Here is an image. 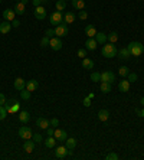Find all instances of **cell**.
Returning a JSON list of instances; mask_svg holds the SVG:
<instances>
[{
    "instance_id": "obj_1",
    "label": "cell",
    "mask_w": 144,
    "mask_h": 160,
    "mask_svg": "<svg viewBox=\"0 0 144 160\" xmlns=\"http://www.w3.org/2000/svg\"><path fill=\"white\" fill-rule=\"evenodd\" d=\"M101 53L105 58H115L117 53H118V49L114 46V43H104V46L101 49Z\"/></svg>"
},
{
    "instance_id": "obj_2",
    "label": "cell",
    "mask_w": 144,
    "mask_h": 160,
    "mask_svg": "<svg viewBox=\"0 0 144 160\" xmlns=\"http://www.w3.org/2000/svg\"><path fill=\"white\" fill-rule=\"evenodd\" d=\"M127 48H128L131 57H140L144 52V45L140 42H130V45Z\"/></svg>"
},
{
    "instance_id": "obj_3",
    "label": "cell",
    "mask_w": 144,
    "mask_h": 160,
    "mask_svg": "<svg viewBox=\"0 0 144 160\" xmlns=\"http://www.w3.org/2000/svg\"><path fill=\"white\" fill-rule=\"evenodd\" d=\"M68 32H69V28H68V25L65 22H62L61 25H58L56 28H55V35H56L58 38H63V36H66Z\"/></svg>"
},
{
    "instance_id": "obj_4",
    "label": "cell",
    "mask_w": 144,
    "mask_h": 160,
    "mask_svg": "<svg viewBox=\"0 0 144 160\" xmlns=\"http://www.w3.org/2000/svg\"><path fill=\"white\" fill-rule=\"evenodd\" d=\"M49 20H51V23H52L53 26H58V25H61L63 22V14L56 10V12H53V13L51 14Z\"/></svg>"
},
{
    "instance_id": "obj_5",
    "label": "cell",
    "mask_w": 144,
    "mask_h": 160,
    "mask_svg": "<svg viewBox=\"0 0 144 160\" xmlns=\"http://www.w3.org/2000/svg\"><path fill=\"white\" fill-rule=\"evenodd\" d=\"M17 134H19L20 139H25V140H29V139H32V136H33L30 127H26V126H25V127H20Z\"/></svg>"
},
{
    "instance_id": "obj_6",
    "label": "cell",
    "mask_w": 144,
    "mask_h": 160,
    "mask_svg": "<svg viewBox=\"0 0 144 160\" xmlns=\"http://www.w3.org/2000/svg\"><path fill=\"white\" fill-rule=\"evenodd\" d=\"M49 46H51V49H52V51H61V48H62L63 45H62V41H61V38L53 36V38H51V41H49Z\"/></svg>"
},
{
    "instance_id": "obj_7",
    "label": "cell",
    "mask_w": 144,
    "mask_h": 160,
    "mask_svg": "<svg viewBox=\"0 0 144 160\" xmlns=\"http://www.w3.org/2000/svg\"><path fill=\"white\" fill-rule=\"evenodd\" d=\"M114 81H115L114 72H111V71H104V72H101V82H110V84H112Z\"/></svg>"
},
{
    "instance_id": "obj_8",
    "label": "cell",
    "mask_w": 144,
    "mask_h": 160,
    "mask_svg": "<svg viewBox=\"0 0 144 160\" xmlns=\"http://www.w3.org/2000/svg\"><path fill=\"white\" fill-rule=\"evenodd\" d=\"M69 153V150L66 149V146H58L55 149V156H56L58 159H65Z\"/></svg>"
},
{
    "instance_id": "obj_9",
    "label": "cell",
    "mask_w": 144,
    "mask_h": 160,
    "mask_svg": "<svg viewBox=\"0 0 144 160\" xmlns=\"http://www.w3.org/2000/svg\"><path fill=\"white\" fill-rule=\"evenodd\" d=\"M53 137L56 139V141H65L68 139V134L65 130H61V128H55V133H53Z\"/></svg>"
},
{
    "instance_id": "obj_10",
    "label": "cell",
    "mask_w": 144,
    "mask_h": 160,
    "mask_svg": "<svg viewBox=\"0 0 144 160\" xmlns=\"http://www.w3.org/2000/svg\"><path fill=\"white\" fill-rule=\"evenodd\" d=\"M33 14H35V18H36V19L43 20L45 18H46V9H45L43 6H38V7H35Z\"/></svg>"
},
{
    "instance_id": "obj_11",
    "label": "cell",
    "mask_w": 144,
    "mask_h": 160,
    "mask_svg": "<svg viewBox=\"0 0 144 160\" xmlns=\"http://www.w3.org/2000/svg\"><path fill=\"white\" fill-rule=\"evenodd\" d=\"M36 126H38L39 128H42V130H46L48 127H51V123H49L48 118L39 117L38 120H36Z\"/></svg>"
},
{
    "instance_id": "obj_12",
    "label": "cell",
    "mask_w": 144,
    "mask_h": 160,
    "mask_svg": "<svg viewBox=\"0 0 144 160\" xmlns=\"http://www.w3.org/2000/svg\"><path fill=\"white\" fill-rule=\"evenodd\" d=\"M117 55H118V58H120V59H123V61H128L130 57H131V53H130L128 48H121Z\"/></svg>"
},
{
    "instance_id": "obj_13",
    "label": "cell",
    "mask_w": 144,
    "mask_h": 160,
    "mask_svg": "<svg viewBox=\"0 0 144 160\" xmlns=\"http://www.w3.org/2000/svg\"><path fill=\"white\" fill-rule=\"evenodd\" d=\"M35 143L32 139H29V140H25V144H23V149H25V151L26 153H32V151L35 150Z\"/></svg>"
},
{
    "instance_id": "obj_14",
    "label": "cell",
    "mask_w": 144,
    "mask_h": 160,
    "mask_svg": "<svg viewBox=\"0 0 144 160\" xmlns=\"http://www.w3.org/2000/svg\"><path fill=\"white\" fill-rule=\"evenodd\" d=\"M97 45H98V43H97L95 38H88V39H86V42H85L86 51H95Z\"/></svg>"
},
{
    "instance_id": "obj_15",
    "label": "cell",
    "mask_w": 144,
    "mask_h": 160,
    "mask_svg": "<svg viewBox=\"0 0 144 160\" xmlns=\"http://www.w3.org/2000/svg\"><path fill=\"white\" fill-rule=\"evenodd\" d=\"M14 10L13 9H6L5 12H3V19L7 20V22H13L14 20Z\"/></svg>"
},
{
    "instance_id": "obj_16",
    "label": "cell",
    "mask_w": 144,
    "mask_h": 160,
    "mask_svg": "<svg viewBox=\"0 0 144 160\" xmlns=\"http://www.w3.org/2000/svg\"><path fill=\"white\" fill-rule=\"evenodd\" d=\"M26 88V81L23 80V78H16L14 80V90L17 91H22Z\"/></svg>"
},
{
    "instance_id": "obj_17",
    "label": "cell",
    "mask_w": 144,
    "mask_h": 160,
    "mask_svg": "<svg viewBox=\"0 0 144 160\" xmlns=\"http://www.w3.org/2000/svg\"><path fill=\"white\" fill-rule=\"evenodd\" d=\"M10 29H12V23L7 22V20H5V22H2V23H0V33H2V35L9 33Z\"/></svg>"
},
{
    "instance_id": "obj_18",
    "label": "cell",
    "mask_w": 144,
    "mask_h": 160,
    "mask_svg": "<svg viewBox=\"0 0 144 160\" xmlns=\"http://www.w3.org/2000/svg\"><path fill=\"white\" fill-rule=\"evenodd\" d=\"M85 35L88 36V38H95V35H97L95 26H92V25H86L85 26Z\"/></svg>"
},
{
    "instance_id": "obj_19",
    "label": "cell",
    "mask_w": 144,
    "mask_h": 160,
    "mask_svg": "<svg viewBox=\"0 0 144 160\" xmlns=\"http://www.w3.org/2000/svg\"><path fill=\"white\" fill-rule=\"evenodd\" d=\"M25 12H26V5H23L22 2H16V5H14V13L23 14Z\"/></svg>"
},
{
    "instance_id": "obj_20",
    "label": "cell",
    "mask_w": 144,
    "mask_h": 160,
    "mask_svg": "<svg viewBox=\"0 0 144 160\" xmlns=\"http://www.w3.org/2000/svg\"><path fill=\"white\" fill-rule=\"evenodd\" d=\"M118 90L120 92H128L130 91V81H120L118 82Z\"/></svg>"
},
{
    "instance_id": "obj_21",
    "label": "cell",
    "mask_w": 144,
    "mask_h": 160,
    "mask_svg": "<svg viewBox=\"0 0 144 160\" xmlns=\"http://www.w3.org/2000/svg\"><path fill=\"white\" fill-rule=\"evenodd\" d=\"M38 81L36 80H30V81H28L26 82V90L28 91H30V92H33V91H36L38 90Z\"/></svg>"
},
{
    "instance_id": "obj_22",
    "label": "cell",
    "mask_w": 144,
    "mask_h": 160,
    "mask_svg": "<svg viewBox=\"0 0 144 160\" xmlns=\"http://www.w3.org/2000/svg\"><path fill=\"white\" fill-rule=\"evenodd\" d=\"M72 7L77 10L85 9V0H72Z\"/></svg>"
},
{
    "instance_id": "obj_23",
    "label": "cell",
    "mask_w": 144,
    "mask_h": 160,
    "mask_svg": "<svg viewBox=\"0 0 144 160\" xmlns=\"http://www.w3.org/2000/svg\"><path fill=\"white\" fill-rule=\"evenodd\" d=\"M95 41H97V43H100V45H104V43H107V35H105L104 32H97Z\"/></svg>"
},
{
    "instance_id": "obj_24",
    "label": "cell",
    "mask_w": 144,
    "mask_h": 160,
    "mask_svg": "<svg viewBox=\"0 0 144 160\" xmlns=\"http://www.w3.org/2000/svg\"><path fill=\"white\" fill-rule=\"evenodd\" d=\"M63 22L66 25H71L75 22V14L72 13V12H66V13L63 14Z\"/></svg>"
},
{
    "instance_id": "obj_25",
    "label": "cell",
    "mask_w": 144,
    "mask_h": 160,
    "mask_svg": "<svg viewBox=\"0 0 144 160\" xmlns=\"http://www.w3.org/2000/svg\"><path fill=\"white\" fill-rule=\"evenodd\" d=\"M65 146H66L68 150H74V149L77 147V139H74V137L66 139V140H65Z\"/></svg>"
},
{
    "instance_id": "obj_26",
    "label": "cell",
    "mask_w": 144,
    "mask_h": 160,
    "mask_svg": "<svg viewBox=\"0 0 144 160\" xmlns=\"http://www.w3.org/2000/svg\"><path fill=\"white\" fill-rule=\"evenodd\" d=\"M82 66L84 69H94V61L89 58H84L82 59Z\"/></svg>"
},
{
    "instance_id": "obj_27",
    "label": "cell",
    "mask_w": 144,
    "mask_h": 160,
    "mask_svg": "<svg viewBox=\"0 0 144 160\" xmlns=\"http://www.w3.org/2000/svg\"><path fill=\"white\" fill-rule=\"evenodd\" d=\"M108 118H110L108 110H100V111H98V120H100V121H107Z\"/></svg>"
},
{
    "instance_id": "obj_28",
    "label": "cell",
    "mask_w": 144,
    "mask_h": 160,
    "mask_svg": "<svg viewBox=\"0 0 144 160\" xmlns=\"http://www.w3.org/2000/svg\"><path fill=\"white\" fill-rule=\"evenodd\" d=\"M55 144H56V139L53 136H48V139H45V146L48 147V149L55 147Z\"/></svg>"
},
{
    "instance_id": "obj_29",
    "label": "cell",
    "mask_w": 144,
    "mask_h": 160,
    "mask_svg": "<svg viewBox=\"0 0 144 160\" xmlns=\"http://www.w3.org/2000/svg\"><path fill=\"white\" fill-rule=\"evenodd\" d=\"M19 120H20V123L26 124V123L30 120V114H29L28 111H20L19 113Z\"/></svg>"
},
{
    "instance_id": "obj_30",
    "label": "cell",
    "mask_w": 144,
    "mask_h": 160,
    "mask_svg": "<svg viewBox=\"0 0 144 160\" xmlns=\"http://www.w3.org/2000/svg\"><path fill=\"white\" fill-rule=\"evenodd\" d=\"M100 90H101V92L108 94V92H111V84H110V82H101Z\"/></svg>"
},
{
    "instance_id": "obj_31",
    "label": "cell",
    "mask_w": 144,
    "mask_h": 160,
    "mask_svg": "<svg viewBox=\"0 0 144 160\" xmlns=\"http://www.w3.org/2000/svg\"><path fill=\"white\" fill-rule=\"evenodd\" d=\"M19 108H20V104H19V101H16V100H14V103L12 104V107H10V108L7 110V113H10V114L17 113V111H19Z\"/></svg>"
},
{
    "instance_id": "obj_32",
    "label": "cell",
    "mask_w": 144,
    "mask_h": 160,
    "mask_svg": "<svg viewBox=\"0 0 144 160\" xmlns=\"http://www.w3.org/2000/svg\"><path fill=\"white\" fill-rule=\"evenodd\" d=\"M107 41H110V43H115L117 41H118V33L111 32L110 35H107Z\"/></svg>"
},
{
    "instance_id": "obj_33",
    "label": "cell",
    "mask_w": 144,
    "mask_h": 160,
    "mask_svg": "<svg viewBox=\"0 0 144 160\" xmlns=\"http://www.w3.org/2000/svg\"><path fill=\"white\" fill-rule=\"evenodd\" d=\"M128 74H130V69L127 68V66H120V68H118V75H120V76L125 78Z\"/></svg>"
},
{
    "instance_id": "obj_34",
    "label": "cell",
    "mask_w": 144,
    "mask_h": 160,
    "mask_svg": "<svg viewBox=\"0 0 144 160\" xmlns=\"http://www.w3.org/2000/svg\"><path fill=\"white\" fill-rule=\"evenodd\" d=\"M30 95H32V92H30V91H28L26 88L20 91V98L25 100V101H28V100H30Z\"/></svg>"
},
{
    "instance_id": "obj_35",
    "label": "cell",
    "mask_w": 144,
    "mask_h": 160,
    "mask_svg": "<svg viewBox=\"0 0 144 160\" xmlns=\"http://www.w3.org/2000/svg\"><path fill=\"white\" fill-rule=\"evenodd\" d=\"M55 6H56L58 12H62V10H65V7H66V2H65V0H58Z\"/></svg>"
},
{
    "instance_id": "obj_36",
    "label": "cell",
    "mask_w": 144,
    "mask_h": 160,
    "mask_svg": "<svg viewBox=\"0 0 144 160\" xmlns=\"http://www.w3.org/2000/svg\"><path fill=\"white\" fill-rule=\"evenodd\" d=\"M6 117H7V110H6L5 105H0V121L5 120Z\"/></svg>"
},
{
    "instance_id": "obj_37",
    "label": "cell",
    "mask_w": 144,
    "mask_h": 160,
    "mask_svg": "<svg viewBox=\"0 0 144 160\" xmlns=\"http://www.w3.org/2000/svg\"><path fill=\"white\" fill-rule=\"evenodd\" d=\"M49 41H51V38H48V36H43V38L40 39V46H42V48H48L49 46Z\"/></svg>"
},
{
    "instance_id": "obj_38",
    "label": "cell",
    "mask_w": 144,
    "mask_h": 160,
    "mask_svg": "<svg viewBox=\"0 0 144 160\" xmlns=\"http://www.w3.org/2000/svg\"><path fill=\"white\" fill-rule=\"evenodd\" d=\"M105 159L107 160H118V154H117V153H114V151H110V153H107Z\"/></svg>"
},
{
    "instance_id": "obj_39",
    "label": "cell",
    "mask_w": 144,
    "mask_h": 160,
    "mask_svg": "<svg viewBox=\"0 0 144 160\" xmlns=\"http://www.w3.org/2000/svg\"><path fill=\"white\" fill-rule=\"evenodd\" d=\"M91 80L94 81V82H100V81H101V74H100V72H92V74H91Z\"/></svg>"
},
{
    "instance_id": "obj_40",
    "label": "cell",
    "mask_w": 144,
    "mask_h": 160,
    "mask_svg": "<svg viewBox=\"0 0 144 160\" xmlns=\"http://www.w3.org/2000/svg\"><path fill=\"white\" fill-rule=\"evenodd\" d=\"M127 76H128V81H130V82H135V81L138 80L137 74H134V72H130V74H128Z\"/></svg>"
},
{
    "instance_id": "obj_41",
    "label": "cell",
    "mask_w": 144,
    "mask_h": 160,
    "mask_svg": "<svg viewBox=\"0 0 144 160\" xmlns=\"http://www.w3.org/2000/svg\"><path fill=\"white\" fill-rule=\"evenodd\" d=\"M32 140H33L35 143H38V144H39V143L43 140V137L40 136V134H38V133H36V134H33V136H32Z\"/></svg>"
},
{
    "instance_id": "obj_42",
    "label": "cell",
    "mask_w": 144,
    "mask_h": 160,
    "mask_svg": "<svg viewBox=\"0 0 144 160\" xmlns=\"http://www.w3.org/2000/svg\"><path fill=\"white\" fill-rule=\"evenodd\" d=\"M78 18H79L81 20H86V19H88V13H86L85 10H82V12L78 13Z\"/></svg>"
},
{
    "instance_id": "obj_43",
    "label": "cell",
    "mask_w": 144,
    "mask_h": 160,
    "mask_svg": "<svg viewBox=\"0 0 144 160\" xmlns=\"http://www.w3.org/2000/svg\"><path fill=\"white\" fill-rule=\"evenodd\" d=\"M78 57L79 58H82V59H84V58H86V49H84V48H82V49H78Z\"/></svg>"
},
{
    "instance_id": "obj_44",
    "label": "cell",
    "mask_w": 144,
    "mask_h": 160,
    "mask_svg": "<svg viewBox=\"0 0 144 160\" xmlns=\"http://www.w3.org/2000/svg\"><path fill=\"white\" fill-rule=\"evenodd\" d=\"M45 36H48V38H53V36H56V35H55V29H48V30L45 32Z\"/></svg>"
},
{
    "instance_id": "obj_45",
    "label": "cell",
    "mask_w": 144,
    "mask_h": 160,
    "mask_svg": "<svg viewBox=\"0 0 144 160\" xmlns=\"http://www.w3.org/2000/svg\"><path fill=\"white\" fill-rule=\"evenodd\" d=\"M49 123H51V127H58L59 126V120L58 118H52V120H49Z\"/></svg>"
},
{
    "instance_id": "obj_46",
    "label": "cell",
    "mask_w": 144,
    "mask_h": 160,
    "mask_svg": "<svg viewBox=\"0 0 144 160\" xmlns=\"http://www.w3.org/2000/svg\"><path fill=\"white\" fill-rule=\"evenodd\" d=\"M84 105H85V107H91V98H89V97H85V98H84Z\"/></svg>"
},
{
    "instance_id": "obj_47",
    "label": "cell",
    "mask_w": 144,
    "mask_h": 160,
    "mask_svg": "<svg viewBox=\"0 0 144 160\" xmlns=\"http://www.w3.org/2000/svg\"><path fill=\"white\" fill-rule=\"evenodd\" d=\"M5 103H6V97L0 92V105H5Z\"/></svg>"
},
{
    "instance_id": "obj_48",
    "label": "cell",
    "mask_w": 144,
    "mask_h": 160,
    "mask_svg": "<svg viewBox=\"0 0 144 160\" xmlns=\"http://www.w3.org/2000/svg\"><path fill=\"white\" fill-rule=\"evenodd\" d=\"M32 3H33L35 7H38V6H42V2H40V0H32Z\"/></svg>"
},
{
    "instance_id": "obj_49",
    "label": "cell",
    "mask_w": 144,
    "mask_h": 160,
    "mask_svg": "<svg viewBox=\"0 0 144 160\" xmlns=\"http://www.w3.org/2000/svg\"><path fill=\"white\" fill-rule=\"evenodd\" d=\"M135 113L138 114L140 117H143V118H144V108H143V110H138V108H137V110H135Z\"/></svg>"
},
{
    "instance_id": "obj_50",
    "label": "cell",
    "mask_w": 144,
    "mask_h": 160,
    "mask_svg": "<svg viewBox=\"0 0 144 160\" xmlns=\"http://www.w3.org/2000/svg\"><path fill=\"white\" fill-rule=\"evenodd\" d=\"M12 26H14V28H19V26H20V22H19V20L14 19L13 22H12Z\"/></svg>"
},
{
    "instance_id": "obj_51",
    "label": "cell",
    "mask_w": 144,
    "mask_h": 160,
    "mask_svg": "<svg viewBox=\"0 0 144 160\" xmlns=\"http://www.w3.org/2000/svg\"><path fill=\"white\" fill-rule=\"evenodd\" d=\"M140 104H141V105L144 107V97H141V100H140Z\"/></svg>"
},
{
    "instance_id": "obj_52",
    "label": "cell",
    "mask_w": 144,
    "mask_h": 160,
    "mask_svg": "<svg viewBox=\"0 0 144 160\" xmlns=\"http://www.w3.org/2000/svg\"><path fill=\"white\" fill-rule=\"evenodd\" d=\"M20 2H22L23 5H28V2H29V0H20Z\"/></svg>"
},
{
    "instance_id": "obj_53",
    "label": "cell",
    "mask_w": 144,
    "mask_h": 160,
    "mask_svg": "<svg viewBox=\"0 0 144 160\" xmlns=\"http://www.w3.org/2000/svg\"><path fill=\"white\" fill-rule=\"evenodd\" d=\"M40 2H42V5H45V3H48L49 0H40Z\"/></svg>"
},
{
    "instance_id": "obj_54",
    "label": "cell",
    "mask_w": 144,
    "mask_h": 160,
    "mask_svg": "<svg viewBox=\"0 0 144 160\" xmlns=\"http://www.w3.org/2000/svg\"><path fill=\"white\" fill-rule=\"evenodd\" d=\"M16 2H20V0H16Z\"/></svg>"
},
{
    "instance_id": "obj_55",
    "label": "cell",
    "mask_w": 144,
    "mask_h": 160,
    "mask_svg": "<svg viewBox=\"0 0 144 160\" xmlns=\"http://www.w3.org/2000/svg\"><path fill=\"white\" fill-rule=\"evenodd\" d=\"M0 3H2V0H0Z\"/></svg>"
},
{
    "instance_id": "obj_56",
    "label": "cell",
    "mask_w": 144,
    "mask_h": 160,
    "mask_svg": "<svg viewBox=\"0 0 144 160\" xmlns=\"http://www.w3.org/2000/svg\"><path fill=\"white\" fill-rule=\"evenodd\" d=\"M65 2H66V0H65Z\"/></svg>"
}]
</instances>
